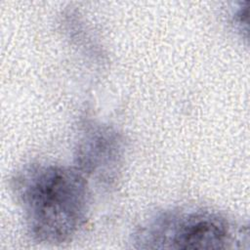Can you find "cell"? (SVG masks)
<instances>
[{
    "mask_svg": "<svg viewBox=\"0 0 250 250\" xmlns=\"http://www.w3.org/2000/svg\"><path fill=\"white\" fill-rule=\"evenodd\" d=\"M12 189L29 233L39 242L69 241L86 222L89 188L78 168L29 164L14 175Z\"/></svg>",
    "mask_w": 250,
    "mask_h": 250,
    "instance_id": "cell-1",
    "label": "cell"
},
{
    "mask_svg": "<svg viewBox=\"0 0 250 250\" xmlns=\"http://www.w3.org/2000/svg\"><path fill=\"white\" fill-rule=\"evenodd\" d=\"M110 138L108 134L102 135L101 132H97L86 138L78 154L81 165L79 170L81 172L85 170L89 173H94L98 167L106 165V162L111 163L113 161V158L117 154L116 148H118V145L115 142L109 143Z\"/></svg>",
    "mask_w": 250,
    "mask_h": 250,
    "instance_id": "cell-3",
    "label": "cell"
},
{
    "mask_svg": "<svg viewBox=\"0 0 250 250\" xmlns=\"http://www.w3.org/2000/svg\"><path fill=\"white\" fill-rule=\"evenodd\" d=\"M234 241L229 219L203 209L160 213L141 229L137 238L142 248L153 249H224Z\"/></svg>",
    "mask_w": 250,
    "mask_h": 250,
    "instance_id": "cell-2",
    "label": "cell"
}]
</instances>
